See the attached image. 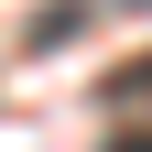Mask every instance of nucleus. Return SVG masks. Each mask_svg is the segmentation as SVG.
Masks as SVG:
<instances>
[{"label": "nucleus", "instance_id": "nucleus-1", "mask_svg": "<svg viewBox=\"0 0 152 152\" xmlns=\"http://www.w3.org/2000/svg\"><path fill=\"white\" fill-rule=\"evenodd\" d=\"M109 109H130V98H152V54H130V65H109V87H98Z\"/></svg>", "mask_w": 152, "mask_h": 152}, {"label": "nucleus", "instance_id": "nucleus-2", "mask_svg": "<svg viewBox=\"0 0 152 152\" xmlns=\"http://www.w3.org/2000/svg\"><path fill=\"white\" fill-rule=\"evenodd\" d=\"M109 152H152V130H130V141H109Z\"/></svg>", "mask_w": 152, "mask_h": 152}]
</instances>
